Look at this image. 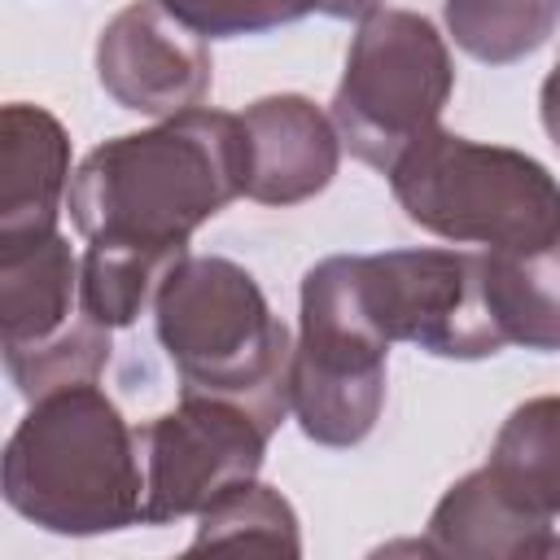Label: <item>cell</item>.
Wrapping results in <instances>:
<instances>
[{
  "mask_svg": "<svg viewBox=\"0 0 560 560\" xmlns=\"http://www.w3.org/2000/svg\"><path fill=\"white\" fill-rule=\"evenodd\" d=\"M451 88V48L424 13H368L350 39L346 70L328 109L341 149L376 171H389L424 131L438 127Z\"/></svg>",
  "mask_w": 560,
  "mask_h": 560,
  "instance_id": "cell-5",
  "label": "cell"
},
{
  "mask_svg": "<svg viewBox=\"0 0 560 560\" xmlns=\"http://www.w3.org/2000/svg\"><path fill=\"white\" fill-rule=\"evenodd\" d=\"M389 341L363 315L350 254L319 258L302 276L293 341V416L319 446H359L385 407Z\"/></svg>",
  "mask_w": 560,
  "mask_h": 560,
  "instance_id": "cell-6",
  "label": "cell"
},
{
  "mask_svg": "<svg viewBox=\"0 0 560 560\" xmlns=\"http://www.w3.org/2000/svg\"><path fill=\"white\" fill-rule=\"evenodd\" d=\"M136 442L144 459V525H171L254 481L271 429L232 398L179 394V407L140 424Z\"/></svg>",
  "mask_w": 560,
  "mask_h": 560,
  "instance_id": "cell-9",
  "label": "cell"
},
{
  "mask_svg": "<svg viewBox=\"0 0 560 560\" xmlns=\"http://www.w3.org/2000/svg\"><path fill=\"white\" fill-rule=\"evenodd\" d=\"M442 9L451 39L486 66L538 52L560 22V0H446Z\"/></svg>",
  "mask_w": 560,
  "mask_h": 560,
  "instance_id": "cell-17",
  "label": "cell"
},
{
  "mask_svg": "<svg viewBox=\"0 0 560 560\" xmlns=\"http://www.w3.org/2000/svg\"><path fill=\"white\" fill-rule=\"evenodd\" d=\"M4 503L31 525L66 538L144 525V459L136 429L96 385L31 398L4 442Z\"/></svg>",
  "mask_w": 560,
  "mask_h": 560,
  "instance_id": "cell-2",
  "label": "cell"
},
{
  "mask_svg": "<svg viewBox=\"0 0 560 560\" xmlns=\"http://www.w3.org/2000/svg\"><path fill=\"white\" fill-rule=\"evenodd\" d=\"M241 114L184 109L149 131L96 144L70 175V223L92 236H140L188 245V236L245 197Z\"/></svg>",
  "mask_w": 560,
  "mask_h": 560,
  "instance_id": "cell-1",
  "label": "cell"
},
{
  "mask_svg": "<svg viewBox=\"0 0 560 560\" xmlns=\"http://www.w3.org/2000/svg\"><path fill=\"white\" fill-rule=\"evenodd\" d=\"M96 79L114 105L171 118L210 96L214 61L206 39L171 18L158 0H131L96 35Z\"/></svg>",
  "mask_w": 560,
  "mask_h": 560,
  "instance_id": "cell-10",
  "label": "cell"
},
{
  "mask_svg": "<svg viewBox=\"0 0 560 560\" xmlns=\"http://www.w3.org/2000/svg\"><path fill=\"white\" fill-rule=\"evenodd\" d=\"M70 197V136L44 105L0 109V249L57 232Z\"/></svg>",
  "mask_w": 560,
  "mask_h": 560,
  "instance_id": "cell-12",
  "label": "cell"
},
{
  "mask_svg": "<svg viewBox=\"0 0 560 560\" xmlns=\"http://www.w3.org/2000/svg\"><path fill=\"white\" fill-rule=\"evenodd\" d=\"M109 332L79 302V262L61 232L0 249V346L22 398L96 381L114 350Z\"/></svg>",
  "mask_w": 560,
  "mask_h": 560,
  "instance_id": "cell-7",
  "label": "cell"
},
{
  "mask_svg": "<svg viewBox=\"0 0 560 560\" xmlns=\"http://www.w3.org/2000/svg\"><path fill=\"white\" fill-rule=\"evenodd\" d=\"M490 472L529 508L560 516V394L512 407L490 446Z\"/></svg>",
  "mask_w": 560,
  "mask_h": 560,
  "instance_id": "cell-16",
  "label": "cell"
},
{
  "mask_svg": "<svg viewBox=\"0 0 560 560\" xmlns=\"http://www.w3.org/2000/svg\"><path fill=\"white\" fill-rule=\"evenodd\" d=\"M350 276L363 315L389 346L411 341L438 359H490L508 346L486 293V254L477 249L350 254Z\"/></svg>",
  "mask_w": 560,
  "mask_h": 560,
  "instance_id": "cell-8",
  "label": "cell"
},
{
  "mask_svg": "<svg viewBox=\"0 0 560 560\" xmlns=\"http://www.w3.org/2000/svg\"><path fill=\"white\" fill-rule=\"evenodd\" d=\"M245 197L262 206H298L324 192L341 166V136L332 114L311 96L280 92L245 105Z\"/></svg>",
  "mask_w": 560,
  "mask_h": 560,
  "instance_id": "cell-11",
  "label": "cell"
},
{
  "mask_svg": "<svg viewBox=\"0 0 560 560\" xmlns=\"http://www.w3.org/2000/svg\"><path fill=\"white\" fill-rule=\"evenodd\" d=\"M420 551L451 560H529L556 556L560 538L551 534L547 512L521 503L490 464H481L438 499Z\"/></svg>",
  "mask_w": 560,
  "mask_h": 560,
  "instance_id": "cell-13",
  "label": "cell"
},
{
  "mask_svg": "<svg viewBox=\"0 0 560 560\" xmlns=\"http://www.w3.org/2000/svg\"><path fill=\"white\" fill-rule=\"evenodd\" d=\"M385 175L402 214L451 245L538 249L560 236V179L521 149L433 127Z\"/></svg>",
  "mask_w": 560,
  "mask_h": 560,
  "instance_id": "cell-4",
  "label": "cell"
},
{
  "mask_svg": "<svg viewBox=\"0 0 560 560\" xmlns=\"http://www.w3.org/2000/svg\"><path fill=\"white\" fill-rule=\"evenodd\" d=\"M153 328L179 394L232 398L271 433L293 411V337L241 262L188 254L153 302Z\"/></svg>",
  "mask_w": 560,
  "mask_h": 560,
  "instance_id": "cell-3",
  "label": "cell"
},
{
  "mask_svg": "<svg viewBox=\"0 0 560 560\" xmlns=\"http://www.w3.org/2000/svg\"><path fill=\"white\" fill-rule=\"evenodd\" d=\"M201 39H236L289 26L319 9V0H158Z\"/></svg>",
  "mask_w": 560,
  "mask_h": 560,
  "instance_id": "cell-19",
  "label": "cell"
},
{
  "mask_svg": "<svg viewBox=\"0 0 560 560\" xmlns=\"http://www.w3.org/2000/svg\"><path fill=\"white\" fill-rule=\"evenodd\" d=\"M188 547L192 551H206V547H262V551L302 556L298 512L276 486H262L254 477V481L228 490L219 503H210L201 512V525H197Z\"/></svg>",
  "mask_w": 560,
  "mask_h": 560,
  "instance_id": "cell-18",
  "label": "cell"
},
{
  "mask_svg": "<svg viewBox=\"0 0 560 560\" xmlns=\"http://www.w3.org/2000/svg\"><path fill=\"white\" fill-rule=\"evenodd\" d=\"M490 311L508 341L556 354L560 350V236L538 249H481Z\"/></svg>",
  "mask_w": 560,
  "mask_h": 560,
  "instance_id": "cell-15",
  "label": "cell"
},
{
  "mask_svg": "<svg viewBox=\"0 0 560 560\" xmlns=\"http://www.w3.org/2000/svg\"><path fill=\"white\" fill-rule=\"evenodd\" d=\"M381 9V0H319V13L324 18H341V22H350V18H368V13H376Z\"/></svg>",
  "mask_w": 560,
  "mask_h": 560,
  "instance_id": "cell-21",
  "label": "cell"
},
{
  "mask_svg": "<svg viewBox=\"0 0 560 560\" xmlns=\"http://www.w3.org/2000/svg\"><path fill=\"white\" fill-rule=\"evenodd\" d=\"M188 258V245L140 236H92L79 262V302L105 328L136 324Z\"/></svg>",
  "mask_w": 560,
  "mask_h": 560,
  "instance_id": "cell-14",
  "label": "cell"
},
{
  "mask_svg": "<svg viewBox=\"0 0 560 560\" xmlns=\"http://www.w3.org/2000/svg\"><path fill=\"white\" fill-rule=\"evenodd\" d=\"M538 114H542V127L551 136V144L560 149V61L551 66V74L542 79V92H538Z\"/></svg>",
  "mask_w": 560,
  "mask_h": 560,
  "instance_id": "cell-20",
  "label": "cell"
}]
</instances>
